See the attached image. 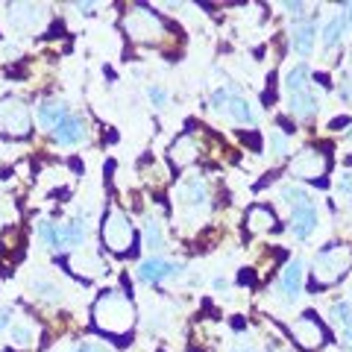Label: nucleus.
Segmentation results:
<instances>
[{"instance_id": "13", "label": "nucleus", "mask_w": 352, "mask_h": 352, "mask_svg": "<svg viewBox=\"0 0 352 352\" xmlns=\"http://www.w3.org/2000/svg\"><path fill=\"white\" fill-rule=\"evenodd\" d=\"M279 291H282V296L288 302H294L296 296L302 294V261L300 258H294L288 267H285L282 279H279Z\"/></svg>"}, {"instance_id": "37", "label": "nucleus", "mask_w": 352, "mask_h": 352, "mask_svg": "<svg viewBox=\"0 0 352 352\" xmlns=\"http://www.w3.org/2000/svg\"><path fill=\"white\" fill-rule=\"evenodd\" d=\"M226 288H229L226 279H214V291H226Z\"/></svg>"}, {"instance_id": "33", "label": "nucleus", "mask_w": 352, "mask_h": 352, "mask_svg": "<svg viewBox=\"0 0 352 352\" xmlns=\"http://www.w3.org/2000/svg\"><path fill=\"white\" fill-rule=\"evenodd\" d=\"M285 9H288L294 18H300V15H302V3H285Z\"/></svg>"}, {"instance_id": "14", "label": "nucleus", "mask_w": 352, "mask_h": 352, "mask_svg": "<svg viewBox=\"0 0 352 352\" xmlns=\"http://www.w3.org/2000/svg\"><path fill=\"white\" fill-rule=\"evenodd\" d=\"M288 109H291V115H296V118H311L317 109H320V94H314L311 88H305V91H300V94H291L288 97Z\"/></svg>"}, {"instance_id": "40", "label": "nucleus", "mask_w": 352, "mask_h": 352, "mask_svg": "<svg viewBox=\"0 0 352 352\" xmlns=\"http://www.w3.org/2000/svg\"><path fill=\"white\" fill-rule=\"evenodd\" d=\"M349 24H352V6H349Z\"/></svg>"}, {"instance_id": "21", "label": "nucleus", "mask_w": 352, "mask_h": 352, "mask_svg": "<svg viewBox=\"0 0 352 352\" xmlns=\"http://www.w3.org/2000/svg\"><path fill=\"white\" fill-rule=\"evenodd\" d=\"M194 156H197L194 138H191V135H182V138L173 144V162H176V164H188V162H194Z\"/></svg>"}, {"instance_id": "35", "label": "nucleus", "mask_w": 352, "mask_h": 352, "mask_svg": "<svg viewBox=\"0 0 352 352\" xmlns=\"http://www.w3.org/2000/svg\"><path fill=\"white\" fill-rule=\"evenodd\" d=\"M340 340H344V346L352 352V329H344V335H340Z\"/></svg>"}, {"instance_id": "26", "label": "nucleus", "mask_w": 352, "mask_h": 352, "mask_svg": "<svg viewBox=\"0 0 352 352\" xmlns=\"http://www.w3.org/2000/svg\"><path fill=\"white\" fill-rule=\"evenodd\" d=\"M270 150H273V156H276V159L288 156V138H285L282 132H276V129L270 132Z\"/></svg>"}, {"instance_id": "18", "label": "nucleus", "mask_w": 352, "mask_h": 352, "mask_svg": "<svg viewBox=\"0 0 352 352\" xmlns=\"http://www.w3.org/2000/svg\"><path fill=\"white\" fill-rule=\"evenodd\" d=\"M294 335L296 338H300V344L302 346H317V344H320V326H317L314 320H308V317H305V320H300V323H294Z\"/></svg>"}, {"instance_id": "8", "label": "nucleus", "mask_w": 352, "mask_h": 352, "mask_svg": "<svg viewBox=\"0 0 352 352\" xmlns=\"http://www.w3.org/2000/svg\"><path fill=\"white\" fill-rule=\"evenodd\" d=\"M176 203L185 206V208H200L208 203V188H206V179L200 176H188L185 182H179V188H176Z\"/></svg>"}, {"instance_id": "10", "label": "nucleus", "mask_w": 352, "mask_h": 352, "mask_svg": "<svg viewBox=\"0 0 352 352\" xmlns=\"http://www.w3.org/2000/svg\"><path fill=\"white\" fill-rule=\"evenodd\" d=\"M126 30L132 32V38H159L162 32V21L153 15V12H144V9H138V12H132L126 18Z\"/></svg>"}, {"instance_id": "11", "label": "nucleus", "mask_w": 352, "mask_h": 352, "mask_svg": "<svg viewBox=\"0 0 352 352\" xmlns=\"http://www.w3.org/2000/svg\"><path fill=\"white\" fill-rule=\"evenodd\" d=\"M88 235V226H85V220H71V223H62L56 226V250H74V247H80L82 241Z\"/></svg>"}, {"instance_id": "3", "label": "nucleus", "mask_w": 352, "mask_h": 352, "mask_svg": "<svg viewBox=\"0 0 352 352\" xmlns=\"http://www.w3.org/2000/svg\"><path fill=\"white\" fill-rule=\"evenodd\" d=\"M0 132H6V135H27L30 132V112L27 106L15 100V97H6L3 103H0Z\"/></svg>"}, {"instance_id": "32", "label": "nucleus", "mask_w": 352, "mask_h": 352, "mask_svg": "<svg viewBox=\"0 0 352 352\" xmlns=\"http://www.w3.org/2000/svg\"><path fill=\"white\" fill-rule=\"evenodd\" d=\"M338 191H340V194H346V197H352V170L340 173V179H338Z\"/></svg>"}, {"instance_id": "39", "label": "nucleus", "mask_w": 352, "mask_h": 352, "mask_svg": "<svg viewBox=\"0 0 352 352\" xmlns=\"http://www.w3.org/2000/svg\"><path fill=\"white\" fill-rule=\"evenodd\" d=\"M346 138H349V141H352V129H349V132H346Z\"/></svg>"}, {"instance_id": "25", "label": "nucleus", "mask_w": 352, "mask_h": 352, "mask_svg": "<svg viewBox=\"0 0 352 352\" xmlns=\"http://www.w3.org/2000/svg\"><path fill=\"white\" fill-rule=\"evenodd\" d=\"M305 197H308V191H305V188H300V185H285V188H282V200L288 203V206L302 203Z\"/></svg>"}, {"instance_id": "15", "label": "nucleus", "mask_w": 352, "mask_h": 352, "mask_svg": "<svg viewBox=\"0 0 352 352\" xmlns=\"http://www.w3.org/2000/svg\"><path fill=\"white\" fill-rule=\"evenodd\" d=\"M291 47L300 53V56H308V53H311V47H314V24H311V21H302V24L294 27Z\"/></svg>"}, {"instance_id": "20", "label": "nucleus", "mask_w": 352, "mask_h": 352, "mask_svg": "<svg viewBox=\"0 0 352 352\" xmlns=\"http://www.w3.org/2000/svg\"><path fill=\"white\" fill-rule=\"evenodd\" d=\"M144 244L153 252H159L164 247V232H162V223H159L156 217H147L144 220Z\"/></svg>"}, {"instance_id": "22", "label": "nucleus", "mask_w": 352, "mask_h": 352, "mask_svg": "<svg viewBox=\"0 0 352 352\" xmlns=\"http://www.w3.org/2000/svg\"><path fill=\"white\" fill-rule=\"evenodd\" d=\"M344 30H346V18L344 15H335L332 21H329L326 30H323V44L326 47H335V44L340 41V36H344Z\"/></svg>"}, {"instance_id": "27", "label": "nucleus", "mask_w": 352, "mask_h": 352, "mask_svg": "<svg viewBox=\"0 0 352 352\" xmlns=\"http://www.w3.org/2000/svg\"><path fill=\"white\" fill-rule=\"evenodd\" d=\"M32 288L41 294V300H50V302L59 300V288H56V285H50V282H44V279H38L36 285H32Z\"/></svg>"}, {"instance_id": "2", "label": "nucleus", "mask_w": 352, "mask_h": 352, "mask_svg": "<svg viewBox=\"0 0 352 352\" xmlns=\"http://www.w3.org/2000/svg\"><path fill=\"white\" fill-rule=\"evenodd\" d=\"M352 264V252L349 250H326L317 256L314 264V279L317 285H332L344 276V270H349Z\"/></svg>"}, {"instance_id": "29", "label": "nucleus", "mask_w": 352, "mask_h": 352, "mask_svg": "<svg viewBox=\"0 0 352 352\" xmlns=\"http://www.w3.org/2000/svg\"><path fill=\"white\" fill-rule=\"evenodd\" d=\"M12 340L18 346H27L30 340H32V332H30V326H12Z\"/></svg>"}, {"instance_id": "19", "label": "nucleus", "mask_w": 352, "mask_h": 352, "mask_svg": "<svg viewBox=\"0 0 352 352\" xmlns=\"http://www.w3.org/2000/svg\"><path fill=\"white\" fill-rule=\"evenodd\" d=\"M24 9V6H21ZM21 9L15 6H9V21H12V27L15 30H24V21H21ZM41 18H44V9H38V6H27V30H32L36 24H41Z\"/></svg>"}, {"instance_id": "7", "label": "nucleus", "mask_w": 352, "mask_h": 352, "mask_svg": "<svg viewBox=\"0 0 352 352\" xmlns=\"http://www.w3.org/2000/svg\"><path fill=\"white\" fill-rule=\"evenodd\" d=\"M85 138H88V124H85L82 115H68L56 129H53V141L62 147H74Z\"/></svg>"}, {"instance_id": "5", "label": "nucleus", "mask_w": 352, "mask_h": 352, "mask_svg": "<svg viewBox=\"0 0 352 352\" xmlns=\"http://www.w3.org/2000/svg\"><path fill=\"white\" fill-rule=\"evenodd\" d=\"M314 229H317V206L311 200V194H308L302 203L291 206V232H294V238L305 241Z\"/></svg>"}, {"instance_id": "31", "label": "nucleus", "mask_w": 352, "mask_h": 352, "mask_svg": "<svg viewBox=\"0 0 352 352\" xmlns=\"http://www.w3.org/2000/svg\"><path fill=\"white\" fill-rule=\"evenodd\" d=\"M229 94H232L229 88H220V91L212 94V106L217 109V112H223V106H226V100H229Z\"/></svg>"}, {"instance_id": "4", "label": "nucleus", "mask_w": 352, "mask_h": 352, "mask_svg": "<svg viewBox=\"0 0 352 352\" xmlns=\"http://www.w3.org/2000/svg\"><path fill=\"white\" fill-rule=\"evenodd\" d=\"M182 270H185L182 264H176V261H168V258L153 256V258H147V261H141V267H138V279L144 282V285H162L164 279L179 276Z\"/></svg>"}, {"instance_id": "9", "label": "nucleus", "mask_w": 352, "mask_h": 352, "mask_svg": "<svg viewBox=\"0 0 352 352\" xmlns=\"http://www.w3.org/2000/svg\"><path fill=\"white\" fill-rule=\"evenodd\" d=\"M326 168H329L326 156H320V153H314V150H302L300 156L294 159L291 173L294 176H302V179H317V176L326 173Z\"/></svg>"}, {"instance_id": "24", "label": "nucleus", "mask_w": 352, "mask_h": 352, "mask_svg": "<svg viewBox=\"0 0 352 352\" xmlns=\"http://www.w3.org/2000/svg\"><path fill=\"white\" fill-rule=\"evenodd\" d=\"M332 323L340 329H352V302H335L332 305Z\"/></svg>"}, {"instance_id": "28", "label": "nucleus", "mask_w": 352, "mask_h": 352, "mask_svg": "<svg viewBox=\"0 0 352 352\" xmlns=\"http://www.w3.org/2000/svg\"><path fill=\"white\" fill-rule=\"evenodd\" d=\"M38 238H41L47 247L56 244V223H50V220H44V223H38Z\"/></svg>"}, {"instance_id": "23", "label": "nucleus", "mask_w": 352, "mask_h": 352, "mask_svg": "<svg viewBox=\"0 0 352 352\" xmlns=\"http://www.w3.org/2000/svg\"><path fill=\"white\" fill-rule=\"evenodd\" d=\"M247 220H250V229L252 232H261V229H267V226H273V212H267V208H250V214H247Z\"/></svg>"}, {"instance_id": "1", "label": "nucleus", "mask_w": 352, "mask_h": 352, "mask_svg": "<svg viewBox=\"0 0 352 352\" xmlns=\"http://www.w3.org/2000/svg\"><path fill=\"white\" fill-rule=\"evenodd\" d=\"M94 317H97V326L106 329V332H115V335L126 332L132 326V308L118 291H106L100 296V302L94 308Z\"/></svg>"}, {"instance_id": "36", "label": "nucleus", "mask_w": 352, "mask_h": 352, "mask_svg": "<svg viewBox=\"0 0 352 352\" xmlns=\"http://www.w3.org/2000/svg\"><path fill=\"white\" fill-rule=\"evenodd\" d=\"M9 317H12V314H9V311H6V308H0V329H3V326L9 323Z\"/></svg>"}, {"instance_id": "16", "label": "nucleus", "mask_w": 352, "mask_h": 352, "mask_svg": "<svg viewBox=\"0 0 352 352\" xmlns=\"http://www.w3.org/2000/svg\"><path fill=\"white\" fill-rule=\"evenodd\" d=\"M223 112L235 120V124H256V112L250 109V103L244 100V97L238 94H229V100L223 106Z\"/></svg>"}, {"instance_id": "12", "label": "nucleus", "mask_w": 352, "mask_h": 352, "mask_svg": "<svg viewBox=\"0 0 352 352\" xmlns=\"http://www.w3.org/2000/svg\"><path fill=\"white\" fill-rule=\"evenodd\" d=\"M71 115V109H68V103L65 100H44L38 109H36V118H38V124L44 126V129H56L65 118Z\"/></svg>"}, {"instance_id": "30", "label": "nucleus", "mask_w": 352, "mask_h": 352, "mask_svg": "<svg viewBox=\"0 0 352 352\" xmlns=\"http://www.w3.org/2000/svg\"><path fill=\"white\" fill-rule=\"evenodd\" d=\"M147 97H150V103L159 106V109L168 103V94H164V88H159V85H150V88H147Z\"/></svg>"}, {"instance_id": "17", "label": "nucleus", "mask_w": 352, "mask_h": 352, "mask_svg": "<svg viewBox=\"0 0 352 352\" xmlns=\"http://www.w3.org/2000/svg\"><path fill=\"white\" fill-rule=\"evenodd\" d=\"M308 80H311V71L308 65H294V68L285 74V91L288 94H300L308 88Z\"/></svg>"}, {"instance_id": "34", "label": "nucleus", "mask_w": 352, "mask_h": 352, "mask_svg": "<svg viewBox=\"0 0 352 352\" xmlns=\"http://www.w3.org/2000/svg\"><path fill=\"white\" fill-rule=\"evenodd\" d=\"M76 352H106L103 346H97V344H80V349Z\"/></svg>"}, {"instance_id": "6", "label": "nucleus", "mask_w": 352, "mask_h": 352, "mask_svg": "<svg viewBox=\"0 0 352 352\" xmlns=\"http://www.w3.org/2000/svg\"><path fill=\"white\" fill-rule=\"evenodd\" d=\"M103 238H106V244L112 247V250H126L129 247V241H132V229H129V220L120 214V212H109L106 217V223H103Z\"/></svg>"}, {"instance_id": "38", "label": "nucleus", "mask_w": 352, "mask_h": 352, "mask_svg": "<svg viewBox=\"0 0 352 352\" xmlns=\"http://www.w3.org/2000/svg\"><path fill=\"white\" fill-rule=\"evenodd\" d=\"M235 352H258V349H256V346H238Z\"/></svg>"}]
</instances>
